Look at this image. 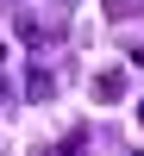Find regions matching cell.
<instances>
[{
	"instance_id": "cell-4",
	"label": "cell",
	"mask_w": 144,
	"mask_h": 156,
	"mask_svg": "<svg viewBox=\"0 0 144 156\" xmlns=\"http://www.w3.org/2000/svg\"><path fill=\"white\" fill-rule=\"evenodd\" d=\"M44 156H88V131H69L57 150H44Z\"/></svg>"
},
{
	"instance_id": "cell-3",
	"label": "cell",
	"mask_w": 144,
	"mask_h": 156,
	"mask_svg": "<svg viewBox=\"0 0 144 156\" xmlns=\"http://www.w3.org/2000/svg\"><path fill=\"white\" fill-rule=\"evenodd\" d=\"M50 94H57V75H50V69H31V75H25V100H50Z\"/></svg>"
},
{
	"instance_id": "cell-5",
	"label": "cell",
	"mask_w": 144,
	"mask_h": 156,
	"mask_svg": "<svg viewBox=\"0 0 144 156\" xmlns=\"http://www.w3.org/2000/svg\"><path fill=\"white\" fill-rule=\"evenodd\" d=\"M132 12H144V0H107V19H132Z\"/></svg>"
},
{
	"instance_id": "cell-2",
	"label": "cell",
	"mask_w": 144,
	"mask_h": 156,
	"mask_svg": "<svg viewBox=\"0 0 144 156\" xmlns=\"http://www.w3.org/2000/svg\"><path fill=\"white\" fill-rule=\"evenodd\" d=\"M94 100H125V69H100L94 75Z\"/></svg>"
},
{
	"instance_id": "cell-6",
	"label": "cell",
	"mask_w": 144,
	"mask_h": 156,
	"mask_svg": "<svg viewBox=\"0 0 144 156\" xmlns=\"http://www.w3.org/2000/svg\"><path fill=\"white\" fill-rule=\"evenodd\" d=\"M0 100H6V81H0Z\"/></svg>"
},
{
	"instance_id": "cell-1",
	"label": "cell",
	"mask_w": 144,
	"mask_h": 156,
	"mask_svg": "<svg viewBox=\"0 0 144 156\" xmlns=\"http://www.w3.org/2000/svg\"><path fill=\"white\" fill-rule=\"evenodd\" d=\"M19 37L31 50H44V44H57V25H44V19H31V12H19Z\"/></svg>"
},
{
	"instance_id": "cell-7",
	"label": "cell",
	"mask_w": 144,
	"mask_h": 156,
	"mask_svg": "<svg viewBox=\"0 0 144 156\" xmlns=\"http://www.w3.org/2000/svg\"><path fill=\"white\" fill-rule=\"evenodd\" d=\"M0 56H6V50H0Z\"/></svg>"
}]
</instances>
